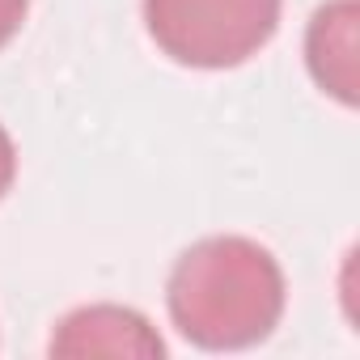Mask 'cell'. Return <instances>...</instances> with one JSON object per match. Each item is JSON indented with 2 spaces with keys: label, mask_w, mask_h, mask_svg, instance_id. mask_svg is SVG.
Segmentation results:
<instances>
[{
  "label": "cell",
  "mask_w": 360,
  "mask_h": 360,
  "mask_svg": "<svg viewBox=\"0 0 360 360\" xmlns=\"http://www.w3.org/2000/svg\"><path fill=\"white\" fill-rule=\"evenodd\" d=\"M284 0H144V30L183 68H238L280 30Z\"/></svg>",
  "instance_id": "7a4b0ae2"
},
{
  "label": "cell",
  "mask_w": 360,
  "mask_h": 360,
  "mask_svg": "<svg viewBox=\"0 0 360 360\" xmlns=\"http://www.w3.org/2000/svg\"><path fill=\"white\" fill-rule=\"evenodd\" d=\"M26 13H30V0H0V51L18 39V30L26 26Z\"/></svg>",
  "instance_id": "5b68a950"
},
{
  "label": "cell",
  "mask_w": 360,
  "mask_h": 360,
  "mask_svg": "<svg viewBox=\"0 0 360 360\" xmlns=\"http://www.w3.org/2000/svg\"><path fill=\"white\" fill-rule=\"evenodd\" d=\"M13 178H18V148H13V136L0 123V200L13 191Z\"/></svg>",
  "instance_id": "8992f818"
},
{
  "label": "cell",
  "mask_w": 360,
  "mask_h": 360,
  "mask_svg": "<svg viewBox=\"0 0 360 360\" xmlns=\"http://www.w3.org/2000/svg\"><path fill=\"white\" fill-rule=\"evenodd\" d=\"M47 352L60 356V360H94V356L161 360L165 356V339L157 335V326L140 309H127V305H81L68 318H60Z\"/></svg>",
  "instance_id": "3957f363"
},
{
  "label": "cell",
  "mask_w": 360,
  "mask_h": 360,
  "mask_svg": "<svg viewBox=\"0 0 360 360\" xmlns=\"http://www.w3.org/2000/svg\"><path fill=\"white\" fill-rule=\"evenodd\" d=\"M305 68L339 106L360 102V0H326L309 18Z\"/></svg>",
  "instance_id": "277c9868"
},
{
  "label": "cell",
  "mask_w": 360,
  "mask_h": 360,
  "mask_svg": "<svg viewBox=\"0 0 360 360\" xmlns=\"http://www.w3.org/2000/svg\"><path fill=\"white\" fill-rule=\"evenodd\" d=\"M288 305L280 259L255 238L221 233L187 246L165 280L174 330L204 352H242L263 343Z\"/></svg>",
  "instance_id": "6da1fadb"
}]
</instances>
